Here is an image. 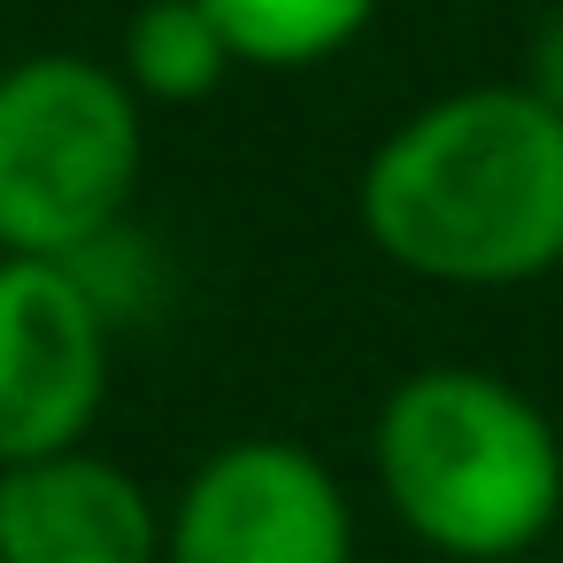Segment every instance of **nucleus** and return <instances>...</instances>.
Wrapping results in <instances>:
<instances>
[{"instance_id": "1", "label": "nucleus", "mask_w": 563, "mask_h": 563, "mask_svg": "<svg viewBox=\"0 0 563 563\" xmlns=\"http://www.w3.org/2000/svg\"><path fill=\"white\" fill-rule=\"evenodd\" d=\"M371 255L417 286L517 294L563 271V117L517 78L417 101L355 170Z\"/></svg>"}, {"instance_id": "2", "label": "nucleus", "mask_w": 563, "mask_h": 563, "mask_svg": "<svg viewBox=\"0 0 563 563\" xmlns=\"http://www.w3.org/2000/svg\"><path fill=\"white\" fill-rule=\"evenodd\" d=\"M371 486L440 563H509L563 525V432L486 363H417L371 409Z\"/></svg>"}, {"instance_id": "3", "label": "nucleus", "mask_w": 563, "mask_h": 563, "mask_svg": "<svg viewBox=\"0 0 563 563\" xmlns=\"http://www.w3.org/2000/svg\"><path fill=\"white\" fill-rule=\"evenodd\" d=\"M147 101L101 55L0 63V255L78 263L140 217Z\"/></svg>"}, {"instance_id": "4", "label": "nucleus", "mask_w": 563, "mask_h": 563, "mask_svg": "<svg viewBox=\"0 0 563 563\" xmlns=\"http://www.w3.org/2000/svg\"><path fill=\"white\" fill-rule=\"evenodd\" d=\"M355 494L294 432L217 440L163 494V563H355Z\"/></svg>"}, {"instance_id": "5", "label": "nucleus", "mask_w": 563, "mask_h": 563, "mask_svg": "<svg viewBox=\"0 0 563 563\" xmlns=\"http://www.w3.org/2000/svg\"><path fill=\"white\" fill-rule=\"evenodd\" d=\"M117 340L124 332L101 317L70 263L0 255V463L93 440Z\"/></svg>"}, {"instance_id": "6", "label": "nucleus", "mask_w": 563, "mask_h": 563, "mask_svg": "<svg viewBox=\"0 0 563 563\" xmlns=\"http://www.w3.org/2000/svg\"><path fill=\"white\" fill-rule=\"evenodd\" d=\"M0 563H163V494L101 448L0 463Z\"/></svg>"}, {"instance_id": "7", "label": "nucleus", "mask_w": 563, "mask_h": 563, "mask_svg": "<svg viewBox=\"0 0 563 563\" xmlns=\"http://www.w3.org/2000/svg\"><path fill=\"white\" fill-rule=\"evenodd\" d=\"M117 70L147 109H201L224 93L240 55L201 0H140L117 32Z\"/></svg>"}, {"instance_id": "8", "label": "nucleus", "mask_w": 563, "mask_h": 563, "mask_svg": "<svg viewBox=\"0 0 563 563\" xmlns=\"http://www.w3.org/2000/svg\"><path fill=\"white\" fill-rule=\"evenodd\" d=\"M201 9L217 16V32L232 40L240 70H317L332 55H347L386 0H201Z\"/></svg>"}, {"instance_id": "9", "label": "nucleus", "mask_w": 563, "mask_h": 563, "mask_svg": "<svg viewBox=\"0 0 563 563\" xmlns=\"http://www.w3.org/2000/svg\"><path fill=\"white\" fill-rule=\"evenodd\" d=\"M70 271L86 278V294L101 301V317H109L117 332L155 324V317H163V301H170V255L140 232V217H132V224H117L109 240H93Z\"/></svg>"}, {"instance_id": "10", "label": "nucleus", "mask_w": 563, "mask_h": 563, "mask_svg": "<svg viewBox=\"0 0 563 563\" xmlns=\"http://www.w3.org/2000/svg\"><path fill=\"white\" fill-rule=\"evenodd\" d=\"M517 86L540 93L563 117V0H548V9L532 16V32H525V78Z\"/></svg>"}, {"instance_id": "11", "label": "nucleus", "mask_w": 563, "mask_h": 563, "mask_svg": "<svg viewBox=\"0 0 563 563\" xmlns=\"http://www.w3.org/2000/svg\"><path fill=\"white\" fill-rule=\"evenodd\" d=\"M509 563H555V555H548V548H532V555H509Z\"/></svg>"}]
</instances>
